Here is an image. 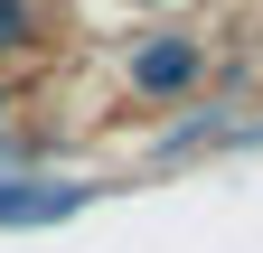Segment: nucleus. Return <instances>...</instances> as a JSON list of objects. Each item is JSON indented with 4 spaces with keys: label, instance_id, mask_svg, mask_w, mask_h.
I'll return each instance as SVG.
<instances>
[{
    "label": "nucleus",
    "instance_id": "1",
    "mask_svg": "<svg viewBox=\"0 0 263 253\" xmlns=\"http://www.w3.org/2000/svg\"><path fill=\"white\" fill-rule=\"evenodd\" d=\"M197 66H207V38H179V28H170V38H151V47H132V94H188L197 85Z\"/></svg>",
    "mask_w": 263,
    "mask_h": 253
},
{
    "label": "nucleus",
    "instance_id": "2",
    "mask_svg": "<svg viewBox=\"0 0 263 253\" xmlns=\"http://www.w3.org/2000/svg\"><path fill=\"white\" fill-rule=\"evenodd\" d=\"M85 206V187H38V178H0V225H38V216Z\"/></svg>",
    "mask_w": 263,
    "mask_h": 253
},
{
    "label": "nucleus",
    "instance_id": "3",
    "mask_svg": "<svg viewBox=\"0 0 263 253\" xmlns=\"http://www.w3.org/2000/svg\"><path fill=\"white\" fill-rule=\"evenodd\" d=\"M28 28H38V10H28V0H0V56H19Z\"/></svg>",
    "mask_w": 263,
    "mask_h": 253
},
{
    "label": "nucleus",
    "instance_id": "4",
    "mask_svg": "<svg viewBox=\"0 0 263 253\" xmlns=\"http://www.w3.org/2000/svg\"><path fill=\"white\" fill-rule=\"evenodd\" d=\"M0 113H10V103H0Z\"/></svg>",
    "mask_w": 263,
    "mask_h": 253
}]
</instances>
